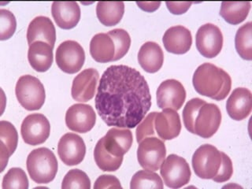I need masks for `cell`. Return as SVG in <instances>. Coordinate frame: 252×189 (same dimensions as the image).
<instances>
[{"instance_id": "obj_34", "label": "cell", "mask_w": 252, "mask_h": 189, "mask_svg": "<svg viewBox=\"0 0 252 189\" xmlns=\"http://www.w3.org/2000/svg\"><path fill=\"white\" fill-rule=\"evenodd\" d=\"M206 101L199 98H191L185 105L183 110V120L185 128L188 131L194 134V124L195 118L201 106L206 103Z\"/></svg>"}, {"instance_id": "obj_14", "label": "cell", "mask_w": 252, "mask_h": 189, "mask_svg": "<svg viewBox=\"0 0 252 189\" xmlns=\"http://www.w3.org/2000/svg\"><path fill=\"white\" fill-rule=\"evenodd\" d=\"M95 122L96 114L90 105L73 104L65 114V124L73 132L86 133L93 129Z\"/></svg>"}, {"instance_id": "obj_36", "label": "cell", "mask_w": 252, "mask_h": 189, "mask_svg": "<svg viewBox=\"0 0 252 189\" xmlns=\"http://www.w3.org/2000/svg\"><path fill=\"white\" fill-rule=\"evenodd\" d=\"M157 112H152L148 114L143 119L140 124L138 125L136 128V140L140 143L142 140L149 136H154L155 132V118Z\"/></svg>"}, {"instance_id": "obj_18", "label": "cell", "mask_w": 252, "mask_h": 189, "mask_svg": "<svg viewBox=\"0 0 252 189\" xmlns=\"http://www.w3.org/2000/svg\"><path fill=\"white\" fill-rule=\"evenodd\" d=\"M102 139L106 151L116 157H123L133 142L132 132L128 128L118 127L110 128Z\"/></svg>"}, {"instance_id": "obj_6", "label": "cell", "mask_w": 252, "mask_h": 189, "mask_svg": "<svg viewBox=\"0 0 252 189\" xmlns=\"http://www.w3.org/2000/svg\"><path fill=\"white\" fill-rule=\"evenodd\" d=\"M160 173L170 189H180L189 183L191 172L187 161L177 155H169L161 163Z\"/></svg>"}, {"instance_id": "obj_24", "label": "cell", "mask_w": 252, "mask_h": 189, "mask_svg": "<svg viewBox=\"0 0 252 189\" xmlns=\"http://www.w3.org/2000/svg\"><path fill=\"white\" fill-rule=\"evenodd\" d=\"M90 54L97 63L113 62L115 55V44L108 33H98L90 43Z\"/></svg>"}, {"instance_id": "obj_13", "label": "cell", "mask_w": 252, "mask_h": 189, "mask_svg": "<svg viewBox=\"0 0 252 189\" xmlns=\"http://www.w3.org/2000/svg\"><path fill=\"white\" fill-rule=\"evenodd\" d=\"M58 154L63 163L69 166L82 162L86 154V145L81 136L77 134H65L58 144Z\"/></svg>"}, {"instance_id": "obj_38", "label": "cell", "mask_w": 252, "mask_h": 189, "mask_svg": "<svg viewBox=\"0 0 252 189\" xmlns=\"http://www.w3.org/2000/svg\"><path fill=\"white\" fill-rule=\"evenodd\" d=\"M122 189L120 181L112 175H101L94 182V189Z\"/></svg>"}, {"instance_id": "obj_12", "label": "cell", "mask_w": 252, "mask_h": 189, "mask_svg": "<svg viewBox=\"0 0 252 189\" xmlns=\"http://www.w3.org/2000/svg\"><path fill=\"white\" fill-rule=\"evenodd\" d=\"M221 123V113L219 106L207 103L201 106L195 118L194 134L200 137L209 139L219 130Z\"/></svg>"}, {"instance_id": "obj_40", "label": "cell", "mask_w": 252, "mask_h": 189, "mask_svg": "<svg viewBox=\"0 0 252 189\" xmlns=\"http://www.w3.org/2000/svg\"><path fill=\"white\" fill-rule=\"evenodd\" d=\"M137 6L147 12H153L155 10H157L159 8L160 5H161V2H136Z\"/></svg>"}, {"instance_id": "obj_7", "label": "cell", "mask_w": 252, "mask_h": 189, "mask_svg": "<svg viewBox=\"0 0 252 189\" xmlns=\"http://www.w3.org/2000/svg\"><path fill=\"white\" fill-rule=\"evenodd\" d=\"M59 69L64 73L73 74L82 69L85 62V53L80 43L66 40L58 47L55 55Z\"/></svg>"}, {"instance_id": "obj_20", "label": "cell", "mask_w": 252, "mask_h": 189, "mask_svg": "<svg viewBox=\"0 0 252 189\" xmlns=\"http://www.w3.org/2000/svg\"><path fill=\"white\" fill-rule=\"evenodd\" d=\"M155 128L161 140H170L179 136L181 130V118L176 110L165 109L157 113Z\"/></svg>"}, {"instance_id": "obj_11", "label": "cell", "mask_w": 252, "mask_h": 189, "mask_svg": "<svg viewBox=\"0 0 252 189\" xmlns=\"http://www.w3.org/2000/svg\"><path fill=\"white\" fill-rule=\"evenodd\" d=\"M156 97L160 109H171L177 111L182 107L186 99V91L180 81L169 79L158 86Z\"/></svg>"}, {"instance_id": "obj_28", "label": "cell", "mask_w": 252, "mask_h": 189, "mask_svg": "<svg viewBox=\"0 0 252 189\" xmlns=\"http://www.w3.org/2000/svg\"><path fill=\"white\" fill-rule=\"evenodd\" d=\"M237 53L244 60L252 59V24L248 22L237 30L235 37Z\"/></svg>"}, {"instance_id": "obj_37", "label": "cell", "mask_w": 252, "mask_h": 189, "mask_svg": "<svg viewBox=\"0 0 252 189\" xmlns=\"http://www.w3.org/2000/svg\"><path fill=\"white\" fill-rule=\"evenodd\" d=\"M221 155V164L217 175L213 178V181L217 183H223L228 181L232 177L233 173V166L232 160L227 156L226 154L220 152Z\"/></svg>"}, {"instance_id": "obj_22", "label": "cell", "mask_w": 252, "mask_h": 189, "mask_svg": "<svg viewBox=\"0 0 252 189\" xmlns=\"http://www.w3.org/2000/svg\"><path fill=\"white\" fill-rule=\"evenodd\" d=\"M53 47L45 42L36 41L30 45L28 59L32 69L43 73L51 68L53 63Z\"/></svg>"}, {"instance_id": "obj_5", "label": "cell", "mask_w": 252, "mask_h": 189, "mask_svg": "<svg viewBox=\"0 0 252 189\" xmlns=\"http://www.w3.org/2000/svg\"><path fill=\"white\" fill-rule=\"evenodd\" d=\"M192 167L197 177L202 179H213L221 164L220 152L211 144L200 146L193 154Z\"/></svg>"}, {"instance_id": "obj_17", "label": "cell", "mask_w": 252, "mask_h": 189, "mask_svg": "<svg viewBox=\"0 0 252 189\" xmlns=\"http://www.w3.org/2000/svg\"><path fill=\"white\" fill-rule=\"evenodd\" d=\"M252 94L246 88H237L232 92L226 102L228 115L235 121H242L252 112Z\"/></svg>"}, {"instance_id": "obj_10", "label": "cell", "mask_w": 252, "mask_h": 189, "mask_svg": "<svg viewBox=\"0 0 252 189\" xmlns=\"http://www.w3.org/2000/svg\"><path fill=\"white\" fill-rule=\"evenodd\" d=\"M50 132L51 125L43 114H30L22 122L21 134L24 142L29 145L43 144L49 137Z\"/></svg>"}, {"instance_id": "obj_23", "label": "cell", "mask_w": 252, "mask_h": 189, "mask_svg": "<svg viewBox=\"0 0 252 189\" xmlns=\"http://www.w3.org/2000/svg\"><path fill=\"white\" fill-rule=\"evenodd\" d=\"M138 62L146 72L156 73L163 65V51L157 43L147 42L140 47L138 53Z\"/></svg>"}, {"instance_id": "obj_15", "label": "cell", "mask_w": 252, "mask_h": 189, "mask_svg": "<svg viewBox=\"0 0 252 189\" xmlns=\"http://www.w3.org/2000/svg\"><path fill=\"white\" fill-rule=\"evenodd\" d=\"M99 73L93 68L85 69L73 79L71 94L73 99L86 102L91 100L95 94Z\"/></svg>"}, {"instance_id": "obj_3", "label": "cell", "mask_w": 252, "mask_h": 189, "mask_svg": "<svg viewBox=\"0 0 252 189\" xmlns=\"http://www.w3.org/2000/svg\"><path fill=\"white\" fill-rule=\"evenodd\" d=\"M26 165L31 179L37 184L51 182L59 168L55 154L47 148L33 150L28 156Z\"/></svg>"}, {"instance_id": "obj_9", "label": "cell", "mask_w": 252, "mask_h": 189, "mask_svg": "<svg viewBox=\"0 0 252 189\" xmlns=\"http://www.w3.org/2000/svg\"><path fill=\"white\" fill-rule=\"evenodd\" d=\"M222 32L214 24L207 23L199 28L195 36L197 50L203 57L213 59L222 50Z\"/></svg>"}, {"instance_id": "obj_29", "label": "cell", "mask_w": 252, "mask_h": 189, "mask_svg": "<svg viewBox=\"0 0 252 189\" xmlns=\"http://www.w3.org/2000/svg\"><path fill=\"white\" fill-rule=\"evenodd\" d=\"M130 189H163L161 177L155 171L144 169L136 172L130 183Z\"/></svg>"}, {"instance_id": "obj_2", "label": "cell", "mask_w": 252, "mask_h": 189, "mask_svg": "<svg viewBox=\"0 0 252 189\" xmlns=\"http://www.w3.org/2000/svg\"><path fill=\"white\" fill-rule=\"evenodd\" d=\"M193 86L197 93L203 96L223 100L230 93L232 79L224 69L211 63L199 65L193 75Z\"/></svg>"}, {"instance_id": "obj_33", "label": "cell", "mask_w": 252, "mask_h": 189, "mask_svg": "<svg viewBox=\"0 0 252 189\" xmlns=\"http://www.w3.org/2000/svg\"><path fill=\"white\" fill-rule=\"evenodd\" d=\"M2 189H29V180L23 169L21 168H11L3 177Z\"/></svg>"}, {"instance_id": "obj_8", "label": "cell", "mask_w": 252, "mask_h": 189, "mask_svg": "<svg viewBox=\"0 0 252 189\" xmlns=\"http://www.w3.org/2000/svg\"><path fill=\"white\" fill-rule=\"evenodd\" d=\"M166 148L165 143L156 136L142 140L137 150V159L141 167L157 171L165 160Z\"/></svg>"}, {"instance_id": "obj_1", "label": "cell", "mask_w": 252, "mask_h": 189, "mask_svg": "<svg viewBox=\"0 0 252 189\" xmlns=\"http://www.w3.org/2000/svg\"><path fill=\"white\" fill-rule=\"evenodd\" d=\"M94 102L107 126L133 128L152 107V94L139 71L128 65H111L102 73Z\"/></svg>"}, {"instance_id": "obj_19", "label": "cell", "mask_w": 252, "mask_h": 189, "mask_svg": "<svg viewBox=\"0 0 252 189\" xmlns=\"http://www.w3.org/2000/svg\"><path fill=\"white\" fill-rule=\"evenodd\" d=\"M56 40V30L51 20L44 16L34 18L28 28L27 41L29 45L34 42L42 41L48 43L51 47H55Z\"/></svg>"}, {"instance_id": "obj_26", "label": "cell", "mask_w": 252, "mask_h": 189, "mask_svg": "<svg viewBox=\"0 0 252 189\" xmlns=\"http://www.w3.org/2000/svg\"><path fill=\"white\" fill-rule=\"evenodd\" d=\"M250 10V2H222L220 15L228 24L236 26L246 19Z\"/></svg>"}, {"instance_id": "obj_30", "label": "cell", "mask_w": 252, "mask_h": 189, "mask_svg": "<svg viewBox=\"0 0 252 189\" xmlns=\"http://www.w3.org/2000/svg\"><path fill=\"white\" fill-rule=\"evenodd\" d=\"M18 135L14 125L6 121L0 122V150L11 156L18 147Z\"/></svg>"}, {"instance_id": "obj_27", "label": "cell", "mask_w": 252, "mask_h": 189, "mask_svg": "<svg viewBox=\"0 0 252 189\" xmlns=\"http://www.w3.org/2000/svg\"><path fill=\"white\" fill-rule=\"evenodd\" d=\"M94 161L98 167L106 172H114L122 165L123 157H116L106 151L103 144V139L97 142L94 150Z\"/></svg>"}, {"instance_id": "obj_39", "label": "cell", "mask_w": 252, "mask_h": 189, "mask_svg": "<svg viewBox=\"0 0 252 189\" xmlns=\"http://www.w3.org/2000/svg\"><path fill=\"white\" fill-rule=\"evenodd\" d=\"M168 10L171 12L172 14L176 15H181L188 11L192 2H166Z\"/></svg>"}, {"instance_id": "obj_31", "label": "cell", "mask_w": 252, "mask_h": 189, "mask_svg": "<svg viewBox=\"0 0 252 189\" xmlns=\"http://www.w3.org/2000/svg\"><path fill=\"white\" fill-rule=\"evenodd\" d=\"M108 35L112 38L115 44V55L113 62L118 61L128 53L131 46V38L128 32L122 29L111 30L109 32Z\"/></svg>"}, {"instance_id": "obj_25", "label": "cell", "mask_w": 252, "mask_h": 189, "mask_svg": "<svg viewBox=\"0 0 252 189\" xmlns=\"http://www.w3.org/2000/svg\"><path fill=\"white\" fill-rule=\"evenodd\" d=\"M125 13L123 2H98L96 14L98 21L105 26H114L122 21Z\"/></svg>"}, {"instance_id": "obj_4", "label": "cell", "mask_w": 252, "mask_h": 189, "mask_svg": "<svg viewBox=\"0 0 252 189\" xmlns=\"http://www.w3.org/2000/svg\"><path fill=\"white\" fill-rule=\"evenodd\" d=\"M15 94L22 107L30 111L39 110L45 102L46 93L43 84L31 75H25L18 79Z\"/></svg>"}, {"instance_id": "obj_21", "label": "cell", "mask_w": 252, "mask_h": 189, "mask_svg": "<svg viewBox=\"0 0 252 189\" xmlns=\"http://www.w3.org/2000/svg\"><path fill=\"white\" fill-rule=\"evenodd\" d=\"M51 14L55 22L63 30H71L81 19V8L76 2H54Z\"/></svg>"}, {"instance_id": "obj_16", "label": "cell", "mask_w": 252, "mask_h": 189, "mask_svg": "<svg viewBox=\"0 0 252 189\" xmlns=\"http://www.w3.org/2000/svg\"><path fill=\"white\" fill-rule=\"evenodd\" d=\"M162 42L168 52L184 55L191 49L192 36L187 28L182 26H173L166 30Z\"/></svg>"}, {"instance_id": "obj_35", "label": "cell", "mask_w": 252, "mask_h": 189, "mask_svg": "<svg viewBox=\"0 0 252 189\" xmlns=\"http://www.w3.org/2000/svg\"><path fill=\"white\" fill-rule=\"evenodd\" d=\"M17 29L15 16L10 10H0V39L6 40L11 38Z\"/></svg>"}, {"instance_id": "obj_32", "label": "cell", "mask_w": 252, "mask_h": 189, "mask_svg": "<svg viewBox=\"0 0 252 189\" xmlns=\"http://www.w3.org/2000/svg\"><path fill=\"white\" fill-rule=\"evenodd\" d=\"M62 189H90L91 181L86 173L82 170L71 169L63 179Z\"/></svg>"}]
</instances>
